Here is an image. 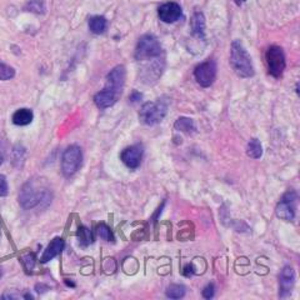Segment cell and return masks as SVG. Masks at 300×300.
<instances>
[{"instance_id":"obj_11","label":"cell","mask_w":300,"mask_h":300,"mask_svg":"<svg viewBox=\"0 0 300 300\" xmlns=\"http://www.w3.org/2000/svg\"><path fill=\"white\" fill-rule=\"evenodd\" d=\"M183 10L182 7H180L178 3L175 2H169L163 4L158 9V15H159V19L164 23H175L178 19L182 16Z\"/></svg>"},{"instance_id":"obj_28","label":"cell","mask_w":300,"mask_h":300,"mask_svg":"<svg viewBox=\"0 0 300 300\" xmlns=\"http://www.w3.org/2000/svg\"><path fill=\"white\" fill-rule=\"evenodd\" d=\"M194 274V269H193V265L191 264H186L185 268H184V275L185 276H191Z\"/></svg>"},{"instance_id":"obj_12","label":"cell","mask_w":300,"mask_h":300,"mask_svg":"<svg viewBox=\"0 0 300 300\" xmlns=\"http://www.w3.org/2000/svg\"><path fill=\"white\" fill-rule=\"evenodd\" d=\"M294 282H295V273H294L293 268L287 265L283 268L282 273L279 276V295L280 298H285L291 293V289L294 287Z\"/></svg>"},{"instance_id":"obj_27","label":"cell","mask_w":300,"mask_h":300,"mask_svg":"<svg viewBox=\"0 0 300 300\" xmlns=\"http://www.w3.org/2000/svg\"><path fill=\"white\" fill-rule=\"evenodd\" d=\"M203 296L205 299H210L214 296V285L213 284H208L203 290Z\"/></svg>"},{"instance_id":"obj_13","label":"cell","mask_w":300,"mask_h":300,"mask_svg":"<svg viewBox=\"0 0 300 300\" xmlns=\"http://www.w3.org/2000/svg\"><path fill=\"white\" fill-rule=\"evenodd\" d=\"M119 97L117 94H114L113 92L108 89H103L101 92H99L95 94L94 97V103L99 109H106V108H110L114 105L118 101Z\"/></svg>"},{"instance_id":"obj_2","label":"cell","mask_w":300,"mask_h":300,"mask_svg":"<svg viewBox=\"0 0 300 300\" xmlns=\"http://www.w3.org/2000/svg\"><path fill=\"white\" fill-rule=\"evenodd\" d=\"M47 194L48 190L41 185L40 182L29 180L23 185L19 193V204L24 209H32L43 202Z\"/></svg>"},{"instance_id":"obj_20","label":"cell","mask_w":300,"mask_h":300,"mask_svg":"<svg viewBox=\"0 0 300 300\" xmlns=\"http://www.w3.org/2000/svg\"><path fill=\"white\" fill-rule=\"evenodd\" d=\"M76 237H78L79 244L83 245V247H88V245L92 244V243L94 242V238H93L92 231H90L87 226H79Z\"/></svg>"},{"instance_id":"obj_24","label":"cell","mask_w":300,"mask_h":300,"mask_svg":"<svg viewBox=\"0 0 300 300\" xmlns=\"http://www.w3.org/2000/svg\"><path fill=\"white\" fill-rule=\"evenodd\" d=\"M14 76H15V70L9 65L0 61V80H9Z\"/></svg>"},{"instance_id":"obj_18","label":"cell","mask_w":300,"mask_h":300,"mask_svg":"<svg viewBox=\"0 0 300 300\" xmlns=\"http://www.w3.org/2000/svg\"><path fill=\"white\" fill-rule=\"evenodd\" d=\"M174 128L175 130H178V132L185 133V134H193V133H195V130H197L193 119L184 118V117L179 118L177 121H175Z\"/></svg>"},{"instance_id":"obj_31","label":"cell","mask_w":300,"mask_h":300,"mask_svg":"<svg viewBox=\"0 0 300 300\" xmlns=\"http://www.w3.org/2000/svg\"><path fill=\"white\" fill-rule=\"evenodd\" d=\"M3 161H4V158H3V155L0 154V165H2V164H3Z\"/></svg>"},{"instance_id":"obj_22","label":"cell","mask_w":300,"mask_h":300,"mask_svg":"<svg viewBox=\"0 0 300 300\" xmlns=\"http://www.w3.org/2000/svg\"><path fill=\"white\" fill-rule=\"evenodd\" d=\"M185 295V287L180 284H173L166 290V296L170 299H180Z\"/></svg>"},{"instance_id":"obj_9","label":"cell","mask_w":300,"mask_h":300,"mask_svg":"<svg viewBox=\"0 0 300 300\" xmlns=\"http://www.w3.org/2000/svg\"><path fill=\"white\" fill-rule=\"evenodd\" d=\"M124 84H125V67L118 65L114 69L110 70L109 74L106 75V84L104 89L110 90L114 94H117L118 97H120Z\"/></svg>"},{"instance_id":"obj_6","label":"cell","mask_w":300,"mask_h":300,"mask_svg":"<svg viewBox=\"0 0 300 300\" xmlns=\"http://www.w3.org/2000/svg\"><path fill=\"white\" fill-rule=\"evenodd\" d=\"M265 59H267L269 73L274 78H280L285 69V55L282 48L276 47V45L268 48Z\"/></svg>"},{"instance_id":"obj_4","label":"cell","mask_w":300,"mask_h":300,"mask_svg":"<svg viewBox=\"0 0 300 300\" xmlns=\"http://www.w3.org/2000/svg\"><path fill=\"white\" fill-rule=\"evenodd\" d=\"M161 54H163V49H161L159 40L153 34H145L138 41L134 56L135 60L138 61H148L159 58Z\"/></svg>"},{"instance_id":"obj_14","label":"cell","mask_w":300,"mask_h":300,"mask_svg":"<svg viewBox=\"0 0 300 300\" xmlns=\"http://www.w3.org/2000/svg\"><path fill=\"white\" fill-rule=\"evenodd\" d=\"M63 249H64V240L61 239V238H54L52 242H50V244L48 245V248L45 249L40 262L41 263L50 262V260L54 259V258L58 255V254H60Z\"/></svg>"},{"instance_id":"obj_15","label":"cell","mask_w":300,"mask_h":300,"mask_svg":"<svg viewBox=\"0 0 300 300\" xmlns=\"http://www.w3.org/2000/svg\"><path fill=\"white\" fill-rule=\"evenodd\" d=\"M190 25L193 35L199 39H204V35H205V18H204V14L200 13V11L195 13L193 18H191Z\"/></svg>"},{"instance_id":"obj_17","label":"cell","mask_w":300,"mask_h":300,"mask_svg":"<svg viewBox=\"0 0 300 300\" xmlns=\"http://www.w3.org/2000/svg\"><path fill=\"white\" fill-rule=\"evenodd\" d=\"M108 28V20L104 16L97 15L89 19V29L94 34H103Z\"/></svg>"},{"instance_id":"obj_21","label":"cell","mask_w":300,"mask_h":300,"mask_svg":"<svg viewBox=\"0 0 300 300\" xmlns=\"http://www.w3.org/2000/svg\"><path fill=\"white\" fill-rule=\"evenodd\" d=\"M24 9L27 11H30V13L44 14L47 8H45L44 0H29V2L25 4Z\"/></svg>"},{"instance_id":"obj_10","label":"cell","mask_w":300,"mask_h":300,"mask_svg":"<svg viewBox=\"0 0 300 300\" xmlns=\"http://www.w3.org/2000/svg\"><path fill=\"white\" fill-rule=\"evenodd\" d=\"M144 148L141 144H135V145L128 146L121 152V160L128 166L129 169H137L140 165L141 158H143Z\"/></svg>"},{"instance_id":"obj_32","label":"cell","mask_w":300,"mask_h":300,"mask_svg":"<svg viewBox=\"0 0 300 300\" xmlns=\"http://www.w3.org/2000/svg\"><path fill=\"white\" fill-rule=\"evenodd\" d=\"M2 275H3V270H2V268H0V278H2Z\"/></svg>"},{"instance_id":"obj_8","label":"cell","mask_w":300,"mask_h":300,"mask_svg":"<svg viewBox=\"0 0 300 300\" xmlns=\"http://www.w3.org/2000/svg\"><path fill=\"white\" fill-rule=\"evenodd\" d=\"M217 63L214 60H206L204 63L199 64L194 70L195 80L198 81L200 87L209 88L214 83L217 78Z\"/></svg>"},{"instance_id":"obj_3","label":"cell","mask_w":300,"mask_h":300,"mask_svg":"<svg viewBox=\"0 0 300 300\" xmlns=\"http://www.w3.org/2000/svg\"><path fill=\"white\" fill-rule=\"evenodd\" d=\"M168 113V103L158 99L157 101H149L141 106L139 112V120L144 125H157Z\"/></svg>"},{"instance_id":"obj_16","label":"cell","mask_w":300,"mask_h":300,"mask_svg":"<svg viewBox=\"0 0 300 300\" xmlns=\"http://www.w3.org/2000/svg\"><path fill=\"white\" fill-rule=\"evenodd\" d=\"M33 118L34 114L32 110L28 109V108H22V109L16 110L13 114V123L15 124V125L24 126L32 123Z\"/></svg>"},{"instance_id":"obj_29","label":"cell","mask_w":300,"mask_h":300,"mask_svg":"<svg viewBox=\"0 0 300 300\" xmlns=\"http://www.w3.org/2000/svg\"><path fill=\"white\" fill-rule=\"evenodd\" d=\"M129 99H130V101H133V103H138V101H139L141 99V94L138 92H134L132 95H130Z\"/></svg>"},{"instance_id":"obj_5","label":"cell","mask_w":300,"mask_h":300,"mask_svg":"<svg viewBox=\"0 0 300 300\" xmlns=\"http://www.w3.org/2000/svg\"><path fill=\"white\" fill-rule=\"evenodd\" d=\"M81 161H83V153H81L80 146H68L61 157V172H63L64 177L69 178L74 175L80 168Z\"/></svg>"},{"instance_id":"obj_30","label":"cell","mask_w":300,"mask_h":300,"mask_svg":"<svg viewBox=\"0 0 300 300\" xmlns=\"http://www.w3.org/2000/svg\"><path fill=\"white\" fill-rule=\"evenodd\" d=\"M234 2H235L237 5H242V4H244V3L247 2V0H234Z\"/></svg>"},{"instance_id":"obj_19","label":"cell","mask_w":300,"mask_h":300,"mask_svg":"<svg viewBox=\"0 0 300 300\" xmlns=\"http://www.w3.org/2000/svg\"><path fill=\"white\" fill-rule=\"evenodd\" d=\"M247 154L248 157L253 158V159H259V158H262L263 146H262V143H260L256 138H253V139L248 143Z\"/></svg>"},{"instance_id":"obj_23","label":"cell","mask_w":300,"mask_h":300,"mask_svg":"<svg viewBox=\"0 0 300 300\" xmlns=\"http://www.w3.org/2000/svg\"><path fill=\"white\" fill-rule=\"evenodd\" d=\"M97 233L98 235L103 240H105V242H113L114 240V237H113V233L112 230H110V228L105 224H99L97 226Z\"/></svg>"},{"instance_id":"obj_25","label":"cell","mask_w":300,"mask_h":300,"mask_svg":"<svg viewBox=\"0 0 300 300\" xmlns=\"http://www.w3.org/2000/svg\"><path fill=\"white\" fill-rule=\"evenodd\" d=\"M22 260H23V264H24V267L28 271L33 270V268L35 267V255H34V254H32V253H29V254H27V255L23 256Z\"/></svg>"},{"instance_id":"obj_7","label":"cell","mask_w":300,"mask_h":300,"mask_svg":"<svg viewBox=\"0 0 300 300\" xmlns=\"http://www.w3.org/2000/svg\"><path fill=\"white\" fill-rule=\"evenodd\" d=\"M296 202H298V195H296L295 191L290 190L287 194H284V197L282 198L275 209L278 218L285 220V222H293L294 218H295Z\"/></svg>"},{"instance_id":"obj_1","label":"cell","mask_w":300,"mask_h":300,"mask_svg":"<svg viewBox=\"0 0 300 300\" xmlns=\"http://www.w3.org/2000/svg\"><path fill=\"white\" fill-rule=\"evenodd\" d=\"M230 65L234 73L240 78H250L255 73L250 55L240 40H234L231 43Z\"/></svg>"},{"instance_id":"obj_26","label":"cell","mask_w":300,"mask_h":300,"mask_svg":"<svg viewBox=\"0 0 300 300\" xmlns=\"http://www.w3.org/2000/svg\"><path fill=\"white\" fill-rule=\"evenodd\" d=\"M8 193H9V188H8L7 178L0 174V197H7Z\"/></svg>"}]
</instances>
